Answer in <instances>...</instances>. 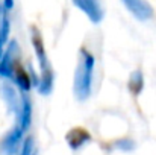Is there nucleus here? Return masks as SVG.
I'll return each instance as SVG.
<instances>
[{"label":"nucleus","instance_id":"obj_5","mask_svg":"<svg viewBox=\"0 0 156 155\" xmlns=\"http://www.w3.org/2000/svg\"><path fill=\"white\" fill-rule=\"evenodd\" d=\"M9 76H12V78L15 79V82L18 84V87H20L21 90H26V91L30 90V87H32V79H30L29 73L24 70V67L21 65L18 56L14 59V62H12V65H11V75H9Z\"/></svg>","mask_w":156,"mask_h":155},{"label":"nucleus","instance_id":"obj_4","mask_svg":"<svg viewBox=\"0 0 156 155\" xmlns=\"http://www.w3.org/2000/svg\"><path fill=\"white\" fill-rule=\"evenodd\" d=\"M126 8L141 21H146L153 17V8L146 0H121Z\"/></svg>","mask_w":156,"mask_h":155},{"label":"nucleus","instance_id":"obj_7","mask_svg":"<svg viewBox=\"0 0 156 155\" xmlns=\"http://www.w3.org/2000/svg\"><path fill=\"white\" fill-rule=\"evenodd\" d=\"M130 93L133 96H138L141 91H143V87H144V78H143V72L141 70H135L130 78H129V84H127Z\"/></svg>","mask_w":156,"mask_h":155},{"label":"nucleus","instance_id":"obj_3","mask_svg":"<svg viewBox=\"0 0 156 155\" xmlns=\"http://www.w3.org/2000/svg\"><path fill=\"white\" fill-rule=\"evenodd\" d=\"M73 3L93 21L100 23L105 17V9L102 5V0H73Z\"/></svg>","mask_w":156,"mask_h":155},{"label":"nucleus","instance_id":"obj_2","mask_svg":"<svg viewBox=\"0 0 156 155\" xmlns=\"http://www.w3.org/2000/svg\"><path fill=\"white\" fill-rule=\"evenodd\" d=\"M30 32H32V44H34L35 53L38 56L40 68H41V81L38 82V88H40V93L49 94L53 88L52 64H50V61L47 58V52L44 49V41H43V37H41V32L38 31V28L37 26H32L30 28Z\"/></svg>","mask_w":156,"mask_h":155},{"label":"nucleus","instance_id":"obj_6","mask_svg":"<svg viewBox=\"0 0 156 155\" xmlns=\"http://www.w3.org/2000/svg\"><path fill=\"white\" fill-rule=\"evenodd\" d=\"M90 140H91L90 132H88L85 128H80V126L73 128V129L67 134V142H68V145H70L73 149H77L79 146H82L85 142H90Z\"/></svg>","mask_w":156,"mask_h":155},{"label":"nucleus","instance_id":"obj_1","mask_svg":"<svg viewBox=\"0 0 156 155\" xmlns=\"http://www.w3.org/2000/svg\"><path fill=\"white\" fill-rule=\"evenodd\" d=\"M94 55L87 47H80L79 50V61L74 73V94L79 101H83L90 96L93 87V73H94Z\"/></svg>","mask_w":156,"mask_h":155}]
</instances>
